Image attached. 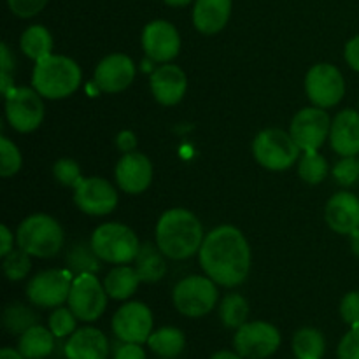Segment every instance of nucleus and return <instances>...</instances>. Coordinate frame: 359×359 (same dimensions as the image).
<instances>
[{
  "instance_id": "f257e3e1",
  "label": "nucleus",
  "mask_w": 359,
  "mask_h": 359,
  "mask_svg": "<svg viewBox=\"0 0 359 359\" xmlns=\"http://www.w3.org/2000/svg\"><path fill=\"white\" fill-rule=\"evenodd\" d=\"M198 252L203 272L216 284L235 287L248 279L251 249L242 231L235 226H219L210 231Z\"/></svg>"
},
{
  "instance_id": "f03ea898",
  "label": "nucleus",
  "mask_w": 359,
  "mask_h": 359,
  "mask_svg": "<svg viewBox=\"0 0 359 359\" xmlns=\"http://www.w3.org/2000/svg\"><path fill=\"white\" fill-rule=\"evenodd\" d=\"M203 238L202 224L186 209L167 210L156 224V245L170 259L191 258L200 251Z\"/></svg>"
},
{
  "instance_id": "7ed1b4c3",
  "label": "nucleus",
  "mask_w": 359,
  "mask_h": 359,
  "mask_svg": "<svg viewBox=\"0 0 359 359\" xmlns=\"http://www.w3.org/2000/svg\"><path fill=\"white\" fill-rule=\"evenodd\" d=\"M32 84L42 98L62 100L79 88L81 69L67 56L49 55L35 62Z\"/></svg>"
},
{
  "instance_id": "20e7f679",
  "label": "nucleus",
  "mask_w": 359,
  "mask_h": 359,
  "mask_svg": "<svg viewBox=\"0 0 359 359\" xmlns=\"http://www.w3.org/2000/svg\"><path fill=\"white\" fill-rule=\"evenodd\" d=\"M18 248L35 258H53L63 245V230L55 217L34 214L16 231Z\"/></svg>"
},
{
  "instance_id": "39448f33",
  "label": "nucleus",
  "mask_w": 359,
  "mask_h": 359,
  "mask_svg": "<svg viewBox=\"0 0 359 359\" xmlns=\"http://www.w3.org/2000/svg\"><path fill=\"white\" fill-rule=\"evenodd\" d=\"M91 248L102 262L114 265L135 262L140 251L139 238L133 230L119 223H105L98 226L91 235Z\"/></svg>"
},
{
  "instance_id": "423d86ee",
  "label": "nucleus",
  "mask_w": 359,
  "mask_h": 359,
  "mask_svg": "<svg viewBox=\"0 0 359 359\" xmlns=\"http://www.w3.org/2000/svg\"><path fill=\"white\" fill-rule=\"evenodd\" d=\"M300 151L291 133L279 128L263 130L252 142L256 161L269 170H287L298 160Z\"/></svg>"
},
{
  "instance_id": "0eeeda50",
  "label": "nucleus",
  "mask_w": 359,
  "mask_h": 359,
  "mask_svg": "<svg viewBox=\"0 0 359 359\" xmlns=\"http://www.w3.org/2000/svg\"><path fill=\"white\" fill-rule=\"evenodd\" d=\"M217 302V287L210 277L189 276L174 287V305L186 318L207 316Z\"/></svg>"
},
{
  "instance_id": "6e6552de",
  "label": "nucleus",
  "mask_w": 359,
  "mask_h": 359,
  "mask_svg": "<svg viewBox=\"0 0 359 359\" xmlns=\"http://www.w3.org/2000/svg\"><path fill=\"white\" fill-rule=\"evenodd\" d=\"M107 291L95 273H79L74 277L69 294V309L79 321L93 323L107 307Z\"/></svg>"
},
{
  "instance_id": "1a4fd4ad",
  "label": "nucleus",
  "mask_w": 359,
  "mask_h": 359,
  "mask_svg": "<svg viewBox=\"0 0 359 359\" xmlns=\"http://www.w3.org/2000/svg\"><path fill=\"white\" fill-rule=\"evenodd\" d=\"M74 277L70 270H44L32 277L27 286V297L37 307L56 309L69 302Z\"/></svg>"
},
{
  "instance_id": "9d476101",
  "label": "nucleus",
  "mask_w": 359,
  "mask_h": 359,
  "mask_svg": "<svg viewBox=\"0 0 359 359\" xmlns=\"http://www.w3.org/2000/svg\"><path fill=\"white\" fill-rule=\"evenodd\" d=\"M280 346V333L270 323L252 321L237 328L233 347L244 359H266Z\"/></svg>"
},
{
  "instance_id": "9b49d317",
  "label": "nucleus",
  "mask_w": 359,
  "mask_h": 359,
  "mask_svg": "<svg viewBox=\"0 0 359 359\" xmlns=\"http://www.w3.org/2000/svg\"><path fill=\"white\" fill-rule=\"evenodd\" d=\"M6 116L16 132H34L44 119L42 97L30 88H13L6 95Z\"/></svg>"
},
{
  "instance_id": "f8f14e48",
  "label": "nucleus",
  "mask_w": 359,
  "mask_h": 359,
  "mask_svg": "<svg viewBox=\"0 0 359 359\" xmlns=\"http://www.w3.org/2000/svg\"><path fill=\"white\" fill-rule=\"evenodd\" d=\"M305 91L316 107L328 109L342 100L346 83L337 67L330 63H318L305 77Z\"/></svg>"
},
{
  "instance_id": "ddd939ff",
  "label": "nucleus",
  "mask_w": 359,
  "mask_h": 359,
  "mask_svg": "<svg viewBox=\"0 0 359 359\" xmlns=\"http://www.w3.org/2000/svg\"><path fill=\"white\" fill-rule=\"evenodd\" d=\"M112 332L121 342L132 344H147L151 333H153V314L149 307L140 302H130L112 318Z\"/></svg>"
},
{
  "instance_id": "4468645a",
  "label": "nucleus",
  "mask_w": 359,
  "mask_h": 359,
  "mask_svg": "<svg viewBox=\"0 0 359 359\" xmlns=\"http://www.w3.org/2000/svg\"><path fill=\"white\" fill-rule=\"evenodd\" d=\"M332 121L321 107H305L291 121L290 133L302 151H318L330 135Z\"/></svg>"
},
{
  "instance_id": "2eb2a0df",
  "label": "nucleus",
  "mask_w": 359,
  "mask_h": 359,
  "mask_svg": "<svg viewBox=\"0 0 359 359\" xmlns=\"http://www.w3.org/2000/svg\"><path fill=\"white\" fill-rule=\"evenodd\" d=\"M74 202L84 214L105 216L118 205V193L105 179L88 177L74 188Z\"/></svg>"
},
{
  "instance_id": "dca6fc26",
  "label": "nucleus",
  "mask_w": 359,
  "mask_h": 359,
  "mask_svg": "<svg viewBox=\"0 0 359 359\" xmlns=\"http://www.w3.org/2000/svg\"><path fill=\"white\" fill-rule=\"evenodd\" d=\"M142 48L151 60L168 63L181 51V37L175 27L168 21L154 20L146 25L142 32Z\"/></svg>"
},
{
  "instance_id": "f3484780",
  "label": "nucleus",
  "mask_w": 359,
  "mask_h": 359,
  "mask_svg": "<svg viewBox=\"0 0 359 359\" xmlns=\"http://www.w3.org/2000/svg\"><path fill=\"white\" fill-rule=\"evenodd\" d=\"M135 77V65L132 58L114 53L102 60L95 69V84L105 93H119L132 84Z\"/></svg>"
},
{
  "instance_id": "a211bd4d",
  "label": "nucleus",
  "mask_w": 359,
  "mask_h": 359,
  "mask_svg": "<svg viewBox=\"0 0 359 359\" xmlns=\"http://www.w3.org/2000/svg\"><path fill=\"white\" fill-rule=\"evenodd\" d=\"M116 181L119 188L130 195H139L149 188L153 181V165L142 153H126L116 165Z\"/></svg>"
},
{
  "instance_id": "6ab92c4d",
  "label": "nucleus",
  "mask_w": 359,
  "mask_h": 359,
  "mask_svg": "<svg viewBox=\"0 0 359 359\" xmlns=\"http://www.w3.org/2000/svg\"><path fill=\"white\" fill-rule=\"evenodd\" d=\"M328 226L340 235H351L359 230V198L349 191L335 193L325 209Z\"/></svg>"
},
{
  "instance_id": "aec40b11",
  "label": "nucleus",
  "mask_w": 359,
  "mask_h": 359,
  "mask_svg": "<svg viewBox=\"0 0 359 359\" xmlns=\"http://www.w3.org/2000/svg\"><path fill=\"white\" fill-rule=\"evenodd\" d=\"M151 91L161 105H175L182 100L188 86L186 74L181 67L165 63L151 76Z\"/></svg>"
},
{
  "instance_id": "412c9836",
  "label": "nucleus",
  "mask_w": 359,
  "mask_h": 359,
  "mask_svg": "<svg viewBox=\"0 0 359 359\" xmlns=\"http://www.w3.org/2000/svg\"><path fill=\"white\" fill-rule=\"evenodd\" d=\"M330 142L333 151L340 156H358L359 154V112L346 109L339 112L332 121Z\"/></svg>"
},
{
  "instance_id": "4be33fe9",
  "label": "nucleus",
  "mask_w": 359,
  "mask_h": 359,
  "mask_svg": "<svg viewBox=\"0 0 359 359\" xmlns=\"http://www.w3.org/2000/svg\"><path fill=\"white\" fill-rule=\"evenodd\" d=\"M67 359H107L109 340L100 330L81 328L65 344Z\"/></svg>"
},
{
  "instance_id": "5701e85b",
  "label": "nucleus",
  "mask_w": 359,
  "mask_h": 359,
  "mask_svg": "<svg viewBox=\"0 0 359 359\" xmlns=\"http://www.w3.org/2000/svg\"><path fill=\"white\" fill-rule=\"evenodd\" d=\"M231 14V0H196L193 25L205 35H214L226 27Z\"/></svg>"
},
{
  "instance_id": "b1692460",
  "label": "nucleus",
  "mask_w": 359,
  "mask_h": 359,
  "mask_svg": "<svg viewBox=\"0 0 359 359\" xmlns=\"http://www.w3.org/2000/svg\"><path fill=\"white\" fill-rule=\"evenodd\" d=\"M55 339L51 330L35 325L20 337L18 351L27 359H44L55 351Z\"/></svg>"
},
{
  "instance_id": "393cba45",
  "label": "nucleus",
  "mask_w": 359,
  "mask_h": 359,
  "mask_svg": "<svg viewBox=\"0 0 359 359\" xmlns=\"http://www.w3.org/2000/svg\"><path fill=\"white\" fill-rule=\"evenodd\" d=\"M140 283V276L135 266L118 265L107 273L104 287L107 294L114 300H126L137 291Z\"/></svg>"
},
{
  "instance_id": "a878e982",
  "label": "nucleus",
  "mask_w": 359,
  "mask_h": 359,
  "mask_svg": "<svg viewBox=\"0 0 359 359\" xmlns=\"http://www.w3.org/2000/svg\"><path fill=\"white\" fill-rule=\"evenodd\" d=\"M163 252L154 244H142L135 258V270L139 272L140 280L144 283H158L167 273V263H165Z\"/></svg>"
},
{
  "instance_id": "bb28decb",
  "label": "nucleus",
  "mask_w": 359,
  "mask_h": 359,
  "mask_svg": "<svg viewBox=\"0 0 359 359\" xmlns=\"http://www.w3.org/2000/svg\"><path fill=\"white\" fill-rule=\"evenodd\" d=\"M147 346L160 358H177L184 351V333L179 328H174V326H165V328H160L151 333Z\"/></svg>"
},
{
  "instance_id": "cd10ccee",
  "label": "nucleus",
  "mask_w": 359,
  "mask_h": 359,
  "mask_svg": "<svg viewBox=\"0 0 359 359\" xmlns=\"http://www.w3.org/2000/svg\"><path fill=\"white\" fill-rule=\"evenodd\" d=\"M21 51L28 56V58L39 60L46 58V56L51 55L53 51V37L49 34L48 28H44L42 25H34V27L27 28L21 35Z\"/></svg>"
},
{
  "instance_id": "c85d7f7f",
  "label": "nucleus",
  "mask_w": 359,
  "mask_h": 359,
  "mask_svg": "<svg viewBox=\"0 0 359 359\" xmlns=\"http://www.w3.org/2000/svg\"><path fill=\"white\" fill-rule=\"evenodd\" d=\"M293 353L297 359H323L325 356V337L316 328H302L293 337Z\"/></svg>"
},
{
  "instance_id": "c756f323",
  "label": "nucleus",
  "mask_w": 359,
  "mask_h": 359,
  "mask_svg": "<svg viewBox=\"0 0 359 359\" xmlns=\"http://www.w3.org/2000/svg\"><path fill=\"white\" fill-rule=\"evenodd\" d=\"M37 325V314L23 304H11L4 311V326L11 335H23Z\"/></svg>"
},
{
  "instance_id": "7c9ffc66",
  "label": "nucleus",
  "mask_w": 359,
  "mask_h": 359,
  "mask_svg": "<svg viewBox=\"0 0 359 359\" xmlns=\"http://www.w3.org/2000/svg\"><path fill=\"white\" fill-rule=\"evenodd\" d=\"M249 304L241 294H228L219 305V318L226 328H241L248 323Z\"/></svg>"
},
{
  "instance_id": "2f4dec72",
  "label": "nucleus",
  "mask_w": 359,
  "mask_h": 359,
  "mask_svg": "<svg viewBox=\"0 0 359 359\" xmlns=\"http://www.w3.org/2000/svg\"><path fill=\"white\" fill-rule=\"evenodd\" d=\"M98 259L100 258L95 255L91 244H90V248L84 244L76 245V248L69 252V256H67L69 270L72 273H76V276H79V273H95L97 272V270L100 269V265H98Z\"/></svg>"
},
{
  "instance_id": "473e14b6",
  "label": "nucleus",
  "mask_w": 359,
  "mask_h": 359,
  "mask_svg": "<svg viewBox=\"0 0 359 359\" xmlns=\"http://www.w3.org/2000/svg\"><path fill=\"white\" fill-rule=\"evenodd\" d=\"M298 174L309 184H319L321 181H325L326 174H328V165L318 151H307L300 161Z\"/></svg>"
},
{
  "instance_id": "72a5a7b5",
  "label": "nucleus",
  "mask_w": 359,
  "mask_h": 359,
  "mask_svg": "<svg viewBox=\"0 0 359 359\" xmlns=\"http://www.w3.org/2000/svg\"><path fill=\"white\" fill-rule=\"evenodd\" d=\"M4 273L9 280H21L28 276L32 269L30 255L23 249H13L7 256H4L2 263Z\"/></svg>"
},
{
  "instance_id": "f704fd0d",
  "label": "nucleus",
  "mask_w": 359,
  "mask_h": 359,
  "mask_svg": "<svg viewBox=\"0 0 359 359\" xmlns=\"http://www.w3.org/2000/svg\"><path fill=\"white\" fill-rule=\"evenodd\" d=\"M0 175L11 177L21 168V154L16 144L11 142L7 137H0Z\"/></svg>"
},
{
  "instance_id": "c9c22d12",
  "label": "nucleus",
  "mask_w": 359,
  "mask_h": 359,
  "mask_svg": "<svg viewBox=\"0 0 359 359\" xmlns=\"http://www.w3.org/2000/svg\"><path fill=\"white\" fill-rule=\"evenodd\" d=\"M76 321L77 318L70 309L56 307V311L49 318V330L56 339H63V337H69L76 332Z\"/></svg>"
},
{
  "instance_id": "e433bc0d",
  "label": "nucleus",
  "mask_w": 359,
  "mask_h": 359,
  "mask_svg": "<svg viewBox=\"0 0 359 359\" xmlns=\"http://www.w3.org/2000/svg\"><path fill=\"white\" fill-rule=\"evenodd\" d=\"M53 174H55L56 181L63 186H69V188H76L81 181H83V175H81L79 165L74 160H69V158H63V160H58L53 167Z\"/></svg>"
},
{
  "instance_id": "4c0bfd02",
  "label": "nucleus",
  "mask_w": 359,
  "mask_h": 359,
  "mask_svg": "<svg viewBox=\"0 0 359 359\" xmlns=\"http://www.w3.org/2000/svg\"><path fill=\"white\" fill-rule=\"evenodd\" d=\"M333 177L342 186L356 184L359 179V160H356V156H344L333 168Z\"/></svg>"
},
{
  "instance_id": "58836bf2",
  "label": "nucleus",
  "mask_w": 359,
  "mask_h": 359,
  "mask_svg": "<svg viewBox=\"0 0 359 359\" xmlns=\"http://www.w3.org/2000/svg\"><path fill=\"white\" fill-rule=\"evenodd\" d=\"M339 359H359V325L351 326L339 344Z\"/></svg>"
},
{
  "instance_id": "ea45409f",
  "label": "nucleus",
  "mask_w": 359,
  "mask_h": 359,
  "mask_svg": "<svg viewBox=\"0 0 359 359\" xmlns=\"http://www.w3.org/2000/svg\"><path fill=\"white\" fill-rule=\"evenodd\" d=\"M340 316L349 326L359 325V291H351L340 302Z\"/></svg>"
},
{
  "instance_id": "a19ab883",
  "label": "nucleus",
  "mask_w": 359,
  "mask_h": 359,
  "mask_svg": "<svg viewBox=\"0 0 359 359\" xmlns=\"http://www.w3.org/2000/svg\"><path fill=\"white\" fill-rule=\"evenodd\" d=\"M9 9L20 18H32L41 13L48 0H7Z\"/></svg>"
},
{
  "instance_id": "79ce46f5",
  "label": "nucleus",
  "mask_w": 359,
  "mask_h": 359,
  "mask_svg": "<svg viewBox=\"0 0 359 359\" xmlns=\"http://www.w3.org/2000/svg\"><path fill=\"white\" fill-rule=\"evenodd\" d=\"M0 51H2V76H0V91L6 97L11 90H13V77H11V72L14 70V58L11 55L7 44L0 46Z\"/></svg>"
},
{
  "instance_id": "37998d69",
  "label": "nucleus",
  "mask_w": 359,
  "mask_h": 359,
  "mask_svg": "<svg viewBox=\"0 0 359 359\" xmlns=\"http://www.w3.org/2000/svg\"><path fill=\"white\" fill-rule=\"evenodd\" d=\"M114 359H146V353L140 344L121 342L114 351Z\"/></svg>"
},
{
  "instance_id": "c03bdc74",
  "label": "nucleus",
  "mask_w": 359,
  "mask_h": 359,
  "mask_svg": "<svg viewBox=\"0 0 359 359\" xmlns=\"http://www.w3.org/2000/svg\"><path fill=\"white\" fill-rule=\"evenodd\" d=\"M116 146L123 153H133V149L137 147V137L135 133L130 132V130H123L118 137H116Z\"/></svg>"
},
{
  "instance_id": "a18cd8bd",
  "label": "nucleus",
  "mask_w": 359,
  "mask_h": 359,
  "mask_svg": "<svg viewBox=\"0 0 359 359\" xmlns=\"http://www.w3.org/2000/svg\"><path fill=\"white\" fill-rule=\"evenodd\" d=\"M346 62L349 63L351 69L359 72V35L346 44Z\"/></svg>"
},
{
  "instance_id": "49530a36",
  "label": "nucleus",
  "mask_w": 359,
  "mask_h": 359,
  "mask_svg": "<svg viewBox=\"0 0 359 359\" xmlns=\"http://www.w3.org/2000/svg\"><path fill=\"white\" fill-rule=\"evenodd\" d=\"M13 233H11V230L7 226H0V256H7L11 251H13Z\"/></svg>"
},
{
  "instance_id": "de8ad7c7",
  "label": "nucleus",
  "mask_w": 359,
  "mask_h": 359,
  "mask_svg": "<svg viewBox=\"0 0 359 359\" xmlns=\"http://www.w3.org/2000/svg\"><path fill=\"white\" fill-rule=\"evenodd\" d=\"M0 359H27V358H25L20 351H14L11 349V347H4V349L0 351Z\"/></svg>"
},
{
  "instance_id": "09e8293b",
  "label": "nucleus",
  "mask_w": 359,
  "mask_h": 359,
  "mask_svg": "<svg viewBox=\"0 0 359 359\" xmlns=\"http://www.w3.org/2000/svg\"><path fill=\"white\" fill-rule=\"evenodd\" d=\"M210 359H244L238 353H230V351H219V353L212 354Z\"/></svg>"
},
{
  "instance_id": "8fccbe9b",
  "label": "nucleus",
  "mask_w": 359,
  "mask_h": 359,
  "mask_svg": "<svg viewBox=\"0 0 359 359\" xmlns=\"http://www.w3.org/2000/svg\"><path fill=\"white\" fill-rule=\"evenodd\" d=\"M349 237H351V249H353L354 255L359 258V230L354 231V233H351Z\"/></svg>"
},
{
  "instance_id": "3c124183",
  "label": "nucleus",
  "mask_w": 359,
  "mask_h": 359,
  "mask_svg": "<svg viewBox=\"0 0 359 359\" xmlns=\"http://www.w3.org/2000/svg\"><path fill=\"white\" fill-rule=\"evenodd\" d=\"M163 2L168 4V6H172V7H184V6H188L191 0H163Z\"/></svg>"
}]
</instances>
